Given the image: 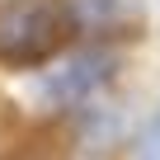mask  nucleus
Segmentation results:
<instances>
[{
  "instance_id": "4",
  "label": "nucleus",
  "mask_w": 160,
  "mask_h": 160,
  "mask_svg": "<svg viewBox=\"0 0 160 160\" xmlns=\"http://www.w3.org/2000/svg\"><path fill=\"white\" fill-rule=\"evenodd\" d=\"M132 160H160V108L146 118V127H141V137H137Z\"/></svg>"
},
{
  "instance_id": "3",
  "label": "nucleus",
  "mask_w": 160,
  "mask_h": 160,
  "mask_svg": "<svg viewBox=\"0 0 160 160\" xmlns=\"http://www.w3.org/2000/svg\"><path fill=\"white\" fill-rule=\"evenodd\" d=\"M71 19L94 33H122L141 24V0H71Z\"/></svg>"
},
{
  "instance_id": "1",
  "label": "nucleus",
  "mask_w": 160,
  "mask_h": 160,
  "mask_svg": "<svg viewBox=\"0 0 160 160\" xmlns=\"http://www.w3.org/2000/svg\"><path fill=\"white\" fill-rule=\"evenodd\" d=\"M71 28V10L52 0H14L0 10V61L5 66H42L61 52Z\"/></svg>"
},
{
  "instance_id": "2",
  "label": "nucleus",
  "mask_w": 160,
  "mask_h": 160,
  "mask_svg": "<svg viewBox=\"0 0 160 160\" xmlns=\"http://www.w3.org/2000/svg\"><path fill=\"white\" fill-rule=\"evenodd\" d=\"M108 75H113V57H108L104 47H80V52H71L57 71H47L42 94H47V104L71 108V104H85Z\"/></svg>"
}]
</instances>
